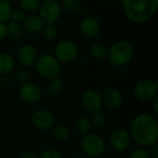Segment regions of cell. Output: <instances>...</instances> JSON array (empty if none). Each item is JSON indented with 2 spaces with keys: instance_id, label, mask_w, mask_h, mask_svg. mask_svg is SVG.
Segmentation results:
<instances>
[{
  "instance_id": "6da1fadb",
  "label": "cell",
  "mask_w": 158,
  "mask_h": 158,
  "mask_svg": "<svg viewBox=\"0 0 158 158\" xmlns=\"http://www.w3.org/2000/svg\"><path fill=\"white\" fill-rule=\"evenodd\" d=\"M131 140L144 148H149L158 142V122L151 114H141L135 116L129 131Z\"/></svg>"
},
{
  "instance_id": "7a4b0ae2",
  "label": "cell",
  "mask_w": 158,
  "mask_h": 158,
  "mask_svg": "<svg viewBox=\"0 0 158 158\" xmlns=\"http://www.w3.org/2000/svg\"><path fill=\"white\" fill-rule=\"evenodd\" d=\"M121 7L130 21L135 24H144L156 15L158 0H122Z\"/></svg>"
},
{
  "instance_id": "3957f363",
  "label": "cell",
  "mask_w": 158,
  "mask_h": 158,
  "mask_svg": "<svg viewBox=\"0 0 158 158\" xmlns=\"http://www.w3.org/2000/svg\"><path fill=\"white\" fill-rule=\"evenodd\" d=\"M134 53L133 46L128 40H118L107 48L106 58L116 67H123L131 62Z\"/></svg>"
},
{
  "instance_id": "277c9868",
  "label": "cell",
  "mask_w": 158,
  "mask_h": 158,
  "mask_svg": "<svg viewBox=\"0 0 158 158\" xmlns=\"http://www.w3.org/2000/svg\"><path fill=\"white\" fill-rule=\"evenodd\" d=\"M35 69L39 75L46 79L59 76L61 73V63L51 54H43L38 57L35 62Z\"/></svg>"
},
{
  "instance_id": "5b68a950",
  "label": "cell",
  "mask_w": 158,
  "mask_h": 158,
  "mask_svg": "<svg viewBox=\"0 0 158 158\" xmlns=\"http://www.w3.org/2000/svg\"><path fill=\"white\" fill-rule=\"evenodd\" d=\"M81 148L87 156L98 157L104 154L106 150V142L101 136L89 133L82 136L81 141Z\"/></svg>"
},
{
  "instance_id": "8992f818",
  "label": "cell",
  "mask_w": 158,
  "mask_h": 158,
  "mask_svg": "<svg viewBox=\"0 0 158 158\" xmlns=\"http://www.w3.org/2000/svg\"><path fill=\"white\" fill-rule=\"evenodd\" d=\"M79 55L78 45L69 39L59 41L54 49V56L60 63H69L77 59Z\"/></svg>"
},
{
  "instance_id": "52a82bcc",
  "label": "cell",
  "mask_w": 158,
  "mask_h": 158,
  "mask_svg": "<svg viewBox=\"0 0 158 158\" xmlns=\"http://www.w3.org/2000/svg\"><path fill=\"white\" fill-rule=\"evenodd\" d=\"M158 83L153 79H143L136 83L133 88V95L136 100L143 102H152L157 97Z\"/></svg>"
},
{
  "instance_id": "ba28073f",
  "label": "cell",
  "mask_w": 158,
  "mask_h": 158,
  "mask_svg": "<svg viewBox=\"0 0 158 158\" xmlns=\"http://www.w3.org/2000/svg\"><path fill=\"white\" fill-rule=\"evenodd\" d=\"M38 15L44 23H56L62 15V7L57 0H44L38 9Z\"/></svg>"
},
{
  "instance_id": "9c48e42d",
  "label": "cell",
  "mask_w": 158,
  "mask_h": 158,
  "mask_svg": "<svg viewBox=\"0 0 158 158\" xmlns=\"http://www.w3.org/2000/svg\"><path fill=\"white\" fill-rule=\"evenodd\" d=\"M81 102L82 107L90 113L101 111L104 105L101 93L94 88H88L84 90L81 94Z\"/></svg>"
},
{
  "instance_id": "30bf717a",
  "label": "cell",
  "mask_w": 158,
  "mask_h": 158,
  "mask_svg": "<svg viewBox=\"0 0 158 158\" xmlns=\"http://www.w3.org/2000/svg\"><path fill=\"white\" fill-rule=\"evenodd\" d=\"M31 124L40 130H50L56 126L55 115L44 109L36 110L31 117Z\"/></svg>"
},
{
  "instance_id": "8fae6325",
  "label": "cell",
  "mask_w": 158,
  "mask_h": 158,
  "mask_svg": "<svg viewBox=\"0 0 158 158\" xmlns=\"http://www.w3.org/2000/svg\"><path fill=\"white\" fill-rule=\"evenodd\" d=\"M79 31L81 34L87 39H94L101 33L100 21L93 16H87L81 20L79 23Z\"/></svg>"
},
{
  "instance_id": "7c38bea8",
  "label": "cell",
  "mask_w": 158,
  "mask_h": 158,
  "mask_svg": "<svg viewBox=\"0 0 158 158\" xmlns=\"http://www.w3.org/2000/svg\"><path fill=\"white\" fill-rule=\"evenodd\" d=\"M131 137L125 129H117L112 132L109 138L111 148L116 152H125L131 145Z\"/></svg>"
},
{
  "instance_id": "4fadbf2b",
  "label": "cell",
  "mask_w": 158,
  "mask_h": 158,
  "mask_svg": "<svg viewBox=\"0 0 158 158\" xmlns=\"http://www.w3.org/2000/svg\"><path fill=\"white\" fill-rule=\"evenodd\" d=\"M19 95L21 101L28 104L37 103L42 98V90L40 87L33 82H27L22 84L19 90Z\"/></svg>"
},
{
  "instance_id": "5bb4252c",
  "label": "cell",
  "mask_w": 158,
  "mask_h": 158,
  "mask_svg": "<svg viewBox=\"0 0 158 158\" xmlns=\"http://www.w3.org/2000/svg\"><path fill=\"white\" fill-rule=\"evenodd\" d=\"M37 48L32 44H24L22 45L17 53V60L19 63L23 67H30L35 64L38 59Z\"/></svg>"
},
{
  "instance_id": "9a60e30c",
  "label": "cell",
  "mask_w": 158,
  "mask_h": 158,
  "mask_svg": "<svg viewBox=\"0 0 158 158\" xmlns=\"http://www.w3.org/2000/svg\"><path fill=\"white\" fill-rule=\"evenodd\" d=\"M103 104L110 109H117L123 103V95L115 88H108L101 94Z\"/></svg>"
},
{
  "instance_id": "2e32d148",
  "label": "cell",
  "mask_w": 158,
  "mask_h": 158,
  "mask_svg": "<svg viewBox=\"0 0 158 158\" xmlns=\"http://www.w3.org/2000/svg\"><path fill=\"white\" fill-rule=\"evenodd\" d=\"M44 25V22L42 20L39 15L35 13L26 15L25 19L21 22L23 32L29 34H37L41 33Z\"/></svg>"
},
{
  "instance_id": "e0dca14e",
  "label": "cell",
  "mask_w": 158,
  "mask_h": 158,
  "mask_svg": "<svg viewBox=\"0 0 158 158\" xmlns=\"http://www.w3.org/2000/svg\"><path fill=\"white\" fill-rule=\"evenodd\" d=\"M15 60L13 57L6 53L0 51V75L6 76L15 70Z\"/></svg>"
},
{
  "instance_id": "ac0fdd59",
  "label": "cell",
  "mask_w": 158,
  "mask_h": 158,
  "mask_svg": "<svg viewBox=\"0 0 158 158\" xmlns=\"http://www.w3.org/2000/svg\"><path fill=\"white\" fill-rule=\"evenodd\" d=\"M23 29L20 23L14 21H7L6 23V37L12 41H17L23 35Z\"/></svg>"
},
{
  "instance_id": "d6986e66",
  "label": "cell",
  "mask_w": 158,
  "mask_h": 158,
  "mask_svg": "<svg viewBox=\"0 0 158 158\" xmlns=\"http://www.w3.org/2000/svg\"><path fill=\"white\" fill-rule=\"evenodd\" d=\"M90 56L97 61H103L106 58L107 47L101 42H94L89 47Z\"/></svg>"
},
{
  "instance_id": "ffe728a7",
  "label": "cell",
  "mask_w": 158,
  "mask_h": 158,
  "mask_svg": "<svg viewBox=\"0 0 158 158\" xmlns=\"http://www.w3.org/2000/svg\"><path fill=\"white\" fill-rule=\"evenodd\" d=\"M42 35L47 41H53L57 38L59 31L56 23H44L42 29Z\"/></svg>"
},
{
  "instance_id": "44dd1931",
  "label": "cell",
  "mask_w": 158,
  "mask_h": 158,
  "mask_svg": "<svg viewBox=\"0 0 158 158\" xmlns=\"http://www.w3.org/2000/svg\"><path fill=\"white\" fill-rule=\"evenodd\" d=\"M47 91L53 95V96H57L59 95L63 89H64V83H63V80L57 76V77H55V78H52V79H49V82L47 84Z\"/></svg>"
},
{
  "instance_id": "7402d4cb",
  "label": "cell",
  "mask_w": 158,
  "mask_h": 158,
  "mask_svg": "<svg viewBox=\"0 0 158 158\" xmlns=\"http://www.w3.org/2000/svg\"><path fill=\"white\" fill-rule=\"evenodd\" d=\"M75 128H76V130L82 136L91 133L92 125H91L90 119L86 116L78 117L75 122Z\"/></svg>"
},
{
  "instance_id": "603a6c76",
  "label": "cell",
  "mask_w": 158,
  "mask_h": 158,
  "mask_svg": "<svg viewBox=\"0 0 158 158\" xmlns=\"http://www.w3.org/2000/svg\"><path fill=\"white\" fill-rule=\"evenodd\" d=\"M12 9L10 0H0V22L6 23L9 21Z\"/></svg>"
},
{
  "instance_id": "cb8c5ba5",
  "label": "cell",
  "mask_w": 158,
  "mask_h": 158,
  "mask_svg": "<svg viewBox=\"0 0 158 158\" xmlns=\"http://www.w3.org/2000/svg\"><path fill=\"white\" fill-rule=\"evenodd\" d=\"M42 0H19V8H21L25 13H34L38 11Z\"/></svg>"
},
{
  "instance_id": "d4e9b609",
  "label": "cell",
  "mask_w": 158,
  "mask_h": 158,
  "mask_svg": "<svg viewBox=\"0 0 158 158\" xmlns=\"http://www.w3.org/2000/svg\"><path fill=\"white\" fill-rule=\"evenodd\" d=\"M52 134L55 140L65 142L69 138V130L64 125H56L52 129Z\"/></svg>"
},
{
  "instance_id": "484cf974",
  "label": "cell",
  "mask_w": 158,
  "mask_h": 158,
  "mask_svg": "<svg viewBox=\"0 0 158 158\" xmlns=\"http://www.w3.org/2000/svg\"><path fill=\"white\" fill-rule=\"evenodd\" d=\"M89 119H90L92 127H94V128H95L97 129H103L106 125V122H107L106 115L101 111L93 113L91 118H89Z\"/></svg>"
},
{
  "instance_id": "4316f807",
  "label": "cell",
  "mask_w": 158,
  "mask_h": 158,
  "mask_svg": "<svg viewBox=\"0 0 158 158\" xmlns=\"http://www.w3.org/2000/svg\"><path fill=\"white\" fill-rule=\"evenodd\" d=\"M81 0H61L60 5L62 8L66 9L69 12H75L80 9L81 7Z\"/></svg>"
},
{
  "instance_id": "83f0119b",
  "label": "cell",
  "mask_w": 158,
  "mask_h": 158,
  "mask_svg": "<svg viewBox=\"0 0 158 158\" xmlns=\"http://www.w3.org/2000/svg\"><path fill=\"white\" fill-rule=\"evenodd\" d=\"M15 80L19 84H25L30 81V73L26 68H19L15 71L14 74Z\"/></svg>"
},
{
  "instance_id": "f1b7e54d",
  "label": "cell",
  "mask_w": 158,
  "mask_h": 158,
  "mask_svg": "<svg viewBox=\"0 0 158 158\" xmlns=\"http://www.w3.org/2000/svg\"><path fill=\"white\" fill-rule=\"evenodd\" d=\"M25 17H26V13H25L21 8L17 7V8H13V9H12V12H11L10 20H9L21 24V22H22L23 20L25 19Z\"/></svg>"
},
{
  "instance_id": "f546056e",
  "label": "cell",
  "mask_w": 158,
  "mask_h": 158,
  "mask_svg": "<svg viewBox=\"0 0 158 158\" xmlns=\"http://www.w3.org/2000/svg\"><path fill=\"white\" fill-rule=\"evenodd\" d=\"M128 158H151L149 155V151L147 148L144 147H140L137 149L132 150Z\"/></svg>"
},
{
  "instance_id": "4dcf8cb0",
  "label": "cell",
  "mask_w": 158,
  "mask_h": 158,
  "mask_svg": "<svg viewBox=\"0 0 158 158\" xmlns=\"http://www.w3.org/2000/svg\"><path fill=\"white\" fill-rule=\"evenodd\" d=\"M39 158H62L60 154L54 149H46L44 150L40 155Z\"/></svg>"
},
{
  "instance_id": "1f68e13d",
  "label": "cell",
  "mask_w": 158,
  "mask_h": 158,
  "mask_svg": "<svg viewBox=\"0 0 158 158\" xmlns=\"http://www.w3.org/2000/svg\"><path fill=\"white\" fill-rule=\"evenodd\" d=\"M150 150L149 151V155L151 158H158V144L156 143L154 145H152L151 147H149Z\"/></svg>"
},
{
  "instance_id": "d6a6232c",
  "label": "cell",
  "mask_w": 158,
  "mask_h": 158,
  "mask_svg": "<svg viewBox=\"0 0 158 158\" xmlns=\"http://www.w3.org/2000/svg\"><path fill=\"white\" fill-rule=\"evenodd\" d=\"M20 158H39V155H37L36 153L34 152H31V151H27V152H24Z\"/></svg>"
},
{
  "instance_id": "836d02e7",
  "label": "cell",
  "mask_w": 158,
  "mask_h": 158,
  "mask_svg": "<svg viewBox=\"0 0 158 158\" xmlns=\"http://www.w3.org/2000/svg\"><path fill=\"white\" fill-rule=\"evenodd\" d=\"M6 38V23L0 22V42Z\"/></svg>"
},
{
  "instance_id": "e575fe53",
  "label": "cell",
  "mask_w": 158,
  "mask_h": 158,
  "mask_svg": "<svg viewBox=\"0 0 158 158\" xmlns=\"http://www.w3.org/2000/svg\"><path fill=\"white\" fill-rule=\"evenodd\" d=\"M153 108H154V113L155 115L158 114V97H156L153 100Z\"/></svg>"
}]
</instances>
